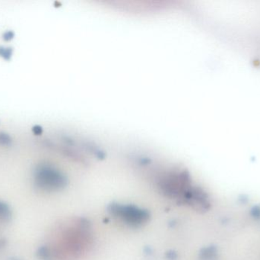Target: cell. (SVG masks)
<instances>
[{
  "label": "cell",
  "mask_w": 260,
  "mask_h": 260,
  "mask_svg": "<svg viewBox=\"0 0 260 260\" xmlns=\"http://www.w3.org/2000/svg\"><path fill=\"white\" fill-rule=\"evenodd\" d=\"M108 211L112 216L130 227H141L146 224L150 218L148 211L133 205L111 203L108 206Z\"/></svg>",
  "instance_id": "6da1fadb"
},
{
  "label": "cell",
  "mask_w": 260,
  "mask_h": 260,
  "mask_svg": "<svg viewBox=\"0 0 260 260\" xmlns=\"http://www.w3.org/2000/svg\"><path fill=\"white\" fill-rule=\"evenodd\" d=\"M158 186L166 196L180 200L192 185L189 175L182 172L165 176L159 180Z\"/></svg>",
  "instance_id": "7a4b0ae2"
},
{
  "label": "cell",
  "mask_w": 260,
  "mask_h": 260,
  "mask_svg": "<svg viewBox=\"0 0 260 260\" xmlns=\"http://www.w3.org/2000/svg\"><path fill=\"white\" fill-rule=\"evenodd\" d=\"M38 186L45 190H59L65 187L67 181L66 177L56 169L43 168L38 174Z\"/></svg>",
  "instance_id": "3957f363"
},
{
  "label": "cell",
  "mask_w": 260,
  "mask_h": 260,
  "mask_svg": "<svg viewBox=\"0 0 260 260\" xmlns=\"http://www.w3.org/2000/svg\"><path fill=\"white\" fill-rule=\"evenodd\" d=\"M180 201L200 212H206L210 209L209 196L201 188L191 186L182 197Z\"/></svg>",
  "instance_id": "277c9868"
},
{
  "label": "cell",
  "mask_w": 260,
  "mask_h": 260,
  "mask_svg": "<svg viewBox=\"0 0 260 260\" xmlns=\"http://www.w3.org/2000/svg\"><path fill=\"white\" fill-rule=\"evenodd\" d=\"M200 258L201 260H217L218 259V250L213 246L205 247L200 251Z\"/></svg>",
  "instance_id": "5b68a950"
},
{
  "label": "cell",
  "mask_w": 260,
  "mask_h": 260,
  "mask_svg": "<svg viewBox=\"0 0 260 260\" xmlns=\"http://www.w3.org/2000/svg\"><path fill=\"white\" fill-rule=\"evenodd\" d=\"M10 215L9 208L3 203H0V217L6 219V218H10Z\"/></svg>",
  "instance_id": "8992f818"
},
{
  "label": "cell",
  "mask_w": 260,
  "mask_h": 260,
  "mask_svg": "<svg viewBox=\"0 0 260 260\" xmlns=\"http://www.w3.org/2000/svg\"><path fill=\"white\" fill-rule=\"evenodd\" d=\"M250 215L253 217L254 219L259 220L260 219V206H256L252 208L251 211H250Z\"/></svg>",
  "instance_id": "52a82bcc"
},
{
  "label": "cell",
  "mask_w": 260,
  "mask_h": 260,
  "mask_svg": "<svg viewBox=\"0 0 260 260\" xmlns=\"http://www.w3.org/2000/svg\"><path fill=\"white\" fill-rule=\"evenodd\" d=\"M167 256H168V259L171 260H174L177 258V253H175L173 251H171V253H167Z\"/></svg>",
  "instance_id": "ba28073f"
}]
</instances>
